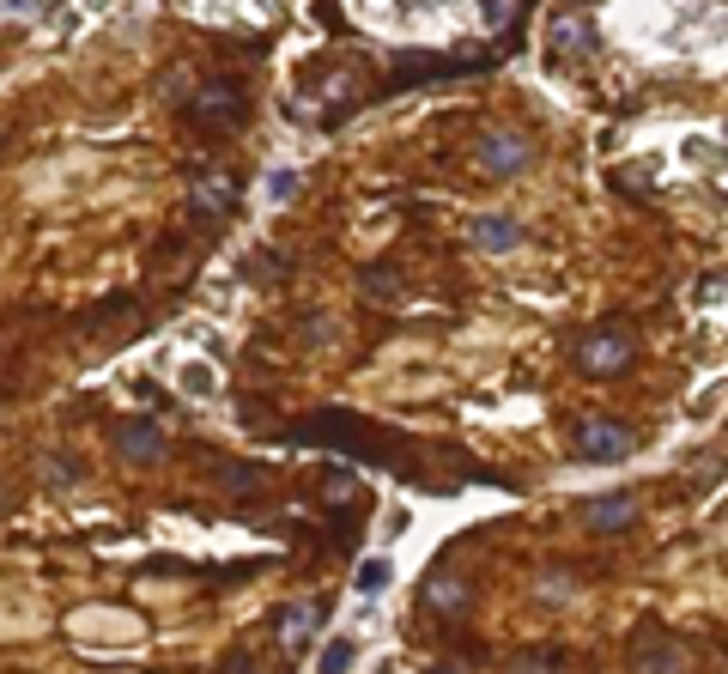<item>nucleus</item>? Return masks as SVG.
<instances>
[{
  "instance_id": "nucleus-1",
  "label": "nucleus",
  "mask_w": 728,
  "mask_h": 674,
  "mask_svg": "<svg viewBox=\"0 0 728 674\" xmlns=\"http://www.w3.org/2000/svg\"><path fill=\"white\" fill-rule=\"evenodd\" d=\"M292 444H316V450H341V456H358L371 469H407V450H401V432L376 420H358L346 408H328V413H310V420L292 425Z\"/></svg>"
},
{
  "instance_id": "nucleus-2",
  "label": "nucleus",
  "mask_w": 728,
  "mask_h": 674,
  "mask_svg": "<svg viewBox=\"0 0 728 674\" xmlns=\"http://www.w3.org/2000/svg\"><path fill=\"white\" fill-rule=\"evenodd\" d=\"M637 359V341L631 329H619V322H601V329H589L577 341V365L589 371V378H614V371H626Z\"/></svg>"
},
{
  "instance_id": "nucleus-3",
  "label": "nucleus",
  "mask_w": 728,
  "mask_h": 674,
  "mask_svg": "<svg viewBox=\"0 0 728 674\" xmlns=\"http://www.w3.org/2000/svg\"><path fill=\"white\" fill-rule=\"evenodd\" d=\"M182 110H189V122H201V128H237L243 115H250V98H243V85L219 80V85H201L194 98H182Z\"/></svg>"
},
{
  "instance_id": "nucleus-4",
  "label": "nucleus",
  "mask_w": 728,
  "mask_h": 674,
  "mask_svg": "<svg viewBox=\"0 0 728 674\" xmlns=\"http://www.w3.org/2000/svg\"><path fill=\"white\" fill-rule=\"evenodd\" d=\"M570 450H577V462H626L637 450L631 425L619 420H583L577 432H570Z\"/></svg>"
},
{
  "instance_id": "nucleus-5",
  "label": "nucleus",
  "mask_w": 728,
  "mask_h": 674,
  "mask_svg": "<svg viewBox=\"0 0 728 674\" xmlns=\"http://www.w3.org/2000/svg\"><path fill=\"white\" fill-rule=\"evenodd\" d=\"M680 668H686V651L668 638V632L644 626L631 638V674H680Z\"/></svg>"
},
{
  "instance_id": "nucleus-6",
  "label": "nucleus",
  "mask_w": 728,
  "mask_h": 674,
  "mask_svg": "<svg viewBox=\"0 0 728 674\" xmlns=\"http://www.w3.org/2000/svg\"><path fill=\"white\" fill-rule=\"evenodd\" d=\"M474 159H479V171H486V177H516V171H528L535 152H528L523 134H486Z\"/></svg>"
},
{
  "instance_id": "nucleus-7",
  "label": "nucleus",
  "mask_w": 728,
  "mask_h": 674,
  "mask_svg": "<svg viewBox=\"0 0 728 674\" xmlns=\"http://www.w3.org/2000/svg\"><path fill=\"white\" fill-rule=\"evenodd\" d=\"M316 626H322V602L280 607V620H273V632H280V651H285V656H304V644L316 638Z\"/></svg>"
},
{
  "instance_id": "nucleus-8",
  "label": "nucleus",
  "mask_w": 728,
  "mask_h": 674,
  "mask_svg": "<svg viewBox=\"0 0 728 674\" xmlns=\"http://www.w3.org/2000/svg\"><path fill=\"white\" fill-rule=\"evenodd\" d=\"M583 523L595 529V535H626L637 523V499L631 492H614V499H589L583 504Z\"/></svg>"
},
{
  "instance_id": "nucleus-9",
  "label": "nucleus",
  "mask_w": 728,
  "mask_h": 674,
  "mask_svg": "<svg viewBox=\"0 0 728 674\" xmlns=\"http://www.w3.org/2000/svg\"><path fill=\"white\" fill-rule=\"evenodd\" d=\"M546 43H553V56H589L595 49V24L583 19V12H558V19L546 24Z\"/></svg>"
},
{
  "instance_id": "nucleus-10",
  "label": "nucleus",
  "mask_w": 728,
  "mask_h": 674,
  "mask_svg": "<svg viewBox=\"0 0 728 674\" xmlns=\"http://www.w3.org/2000/svg\"><path fill=\"white\" fill-rule=\"evenodd\" d=\"M115 450H122L128 462H159L164 456V437L152 420H122L115 425Z\"/></svg>"
},
{
  "instance_id": "nucleus-11",
  "label": "nucleus",
  "mask_w": 728,
  "mask_h": 674,
  "mask_svg": "<svg viewBox=\"0 0 728 674\" xmlns=\"http://www.w3.org/2000/svg\"><path fill=\"white\" fill-rule=\"evenodd\" d=\"M231 207H237V183H231L225 171H219V177H201V183H194V213H201V219H225Z\"/></svg>"
},
{
  "instance_id": "nucleus-12",
  "label": "nucleus",
  "mask_w": 728,
  "mask_h": 674,
  "mask_svg": "<svg viewBox=\"0 0 728 674\" xmlns=\"http://www.w3.org/2000/svg\"><path fill=\"white\" fill-rule=\"evenodd\" d=\"M425 607H437V614H462V607H467V583H455L449 572H432V577H425Z\"/></svg>"
},
{
  "instance_id": "nucleus-13",
  "label": "nucleus",
  "mask_w": 728,
  "mask_h": 674,
  "mask_svg": "<svg viewBox=\"0 0 728 674\" xmlns=\"http://www.w3.org/2000/svg\"><path fill=\"white\" fill-rule=\"evenodd\" d=\"M474 243L479 250H510V243H523V231H516V219L486 213V219H474Z\"/></svg>"
},
{
  "instance_id": "nucleus-14",
  "label": "nucleus",
  "mask_w": 728,
  "mask_h": 674,
  "mask_svg": "<svg viewBox=\"0 0 728 674\" xmlns=\"http://www.w3.org/2000/svg\"><path fill=\"white\" fill-rule=\"evenodd\" d=\"M510 674H565V663H558V651H523L510 656Z\"/></svg>"
},
{
  "instance_id": "nucleus-15",
  "label": "nucleus",
  "mask_w": 728,
  "mask_h": 674,
  "mask_svg": "<svg viewBox=\"0 0 728 674\" xmlns=\"http://www.w3.org/2000/svg\"><path fill=\"white\" fill-rule=\"evenodd\" d=\"M322 504H328V511H346V504H353V474L334 469L328 481H322Z\"/></svg>"
},
{
  "instance_id": "nucleus-16",
  "label": "nucleus",
  "mask_w": 728,
  "mask_h": 674,
  "mask_svg": "<svg viewBox=\"0 0 728 674\" xmlns=\"http://www.w3.org/2000/svg\"><path fill=\"white\" fill-rule=\"evenodd\" d=\"M388 577H395V572H388V560H364L358 565V595H383Z\"/></svg>"
},
{
  "instance_id": "nucleus-17",
  "label": "nucleus",
  "mask_w": 728,
  "mask_h": 674,
  "mask_svg": "<svg viewBox=\"0 0 728 674\" xmlns=\"http://www.w3.org/2000/svg\"><path fill=\"white\" fill-rule=\"evenodd\" d=\"M346 668H353V638H334L322 651V674H346Z\"/></svg>"
},
{
  "instance_id": "nucleus-18",
  "label": "nucleus",
  "mask_w": 728,
  "mask_h": 674,
  "mask_svg": "<svg viewBox=\"0 0 728 674\" xmlns=\"http://www.w3.org/2000/svg\"><path fill=\"white\" fill-rule=\"evenodd\" d=\"M540 602H570V572H540Z\"/></svg>"
},
{
  "instance_id": "nucleus-19",
  "label": "nucleus",
  "mask_w": 728,
  "mask_h": 674,
  "mask_svg": "<svg viewBox=\"0 0 728 674\" xmlns=\"http://www.w3.org/2000/svg\"><path fill=\"white\" fill-rule=\"evenodd\" d=\"M364 286H371L376 304H388V298H395V274H388V268H371V274H364Z\"/></svg>"
},
{
  "instance_id": "nucleus-20",
  "label": "nucleus",
  "mask_w": 728,
  "mask_h": 674,
  "mask_svg": "<svg viewBox=\"0 0 728 674\" xmlns=\"http://www.w3.org/2000/svg\"><path fill=\"white\" fill-rule=\"evenodd\" d=\"M225 674H255V663H250V651H231V656H225Z\"/></svg>"
},
{
  "instance_id": "nucleus-21",
  "label": "nucleus",
  "mask_w": 728,
  "mask_h": 674,
  "mask_svg": "<svg viewBox=\"0 0 728 674\" xmlns=\"http://www.w3.org/2000/svg\"><path fill=\"white\" fill-rule=\"evenodd\" d=\"M292 189H297V177H292V171H280V177H273V201H285Z\"/></svg>"
},
{
  "instance_id": "nucleus-22",
  "label": "nucleus",
  "mask_w": 728,
  "mask_h": 674,
  "mask_svg": "<svg viewBox=\"0 0 728 674\" xmlns=\"http://www.w3.org/2000/svg\"><path fill=\"white\" fill-rule=\"evenodd\" d=\"M486 24H504V0H486Z\"/></svg>"
},
{
  "instance_id": "nucleus-23",
  "label": "nucleus",
  "mask_w": 728,
  "mask_h": 674,
  "mask_svg": "<svg viewBox=\"0 0 728 674\" xmlns=\"http://www.w3.org/2000/svg\"><path fill=\"white\" fill-rule=\"evenodd\" d=\"M7 12L19 19V12H37V0H7Z\"/></svg>"
},
{
  "instance_id": "nucleus-24",
  "label": "nucleus",
  "mask_w": 728,
  "mask_h": 674,
  "mask_svg": "<svg viewBox=\"0 0 728 674\" xmlns=\"http://www.w3.org/2000/svg\"><path fill=\"white\" fill-rule=\"evenodd\" d=\"M432 674H455V668H432Z\"/></svg>"
}]
</instances>
